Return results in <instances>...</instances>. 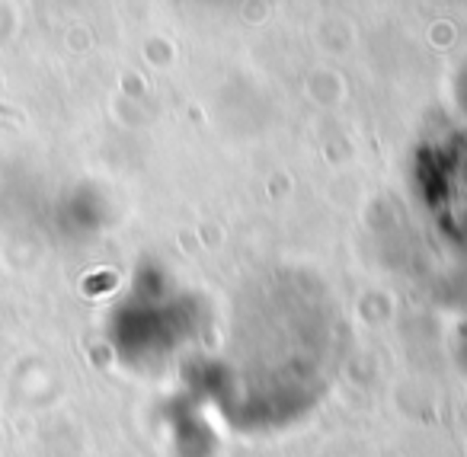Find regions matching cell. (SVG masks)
Returning a JSON list of instances; mask_svg holds the SVG:
<instances>
[{
    "label": "cell",
    "mask_w": 467,
    "mask_h": 457,
    "mask_svg": "<svg viewBox=\"0 0 467 457\" xmlns=\"http://www.w3.org/2000/svg\"><path fill=\"white\" fill-rule=\"evenodd\" d=\"M0 116H14V112H10L7 106H0Z\"/></svg>",
    "instance_id": "cell-1"
}]
</instances>
